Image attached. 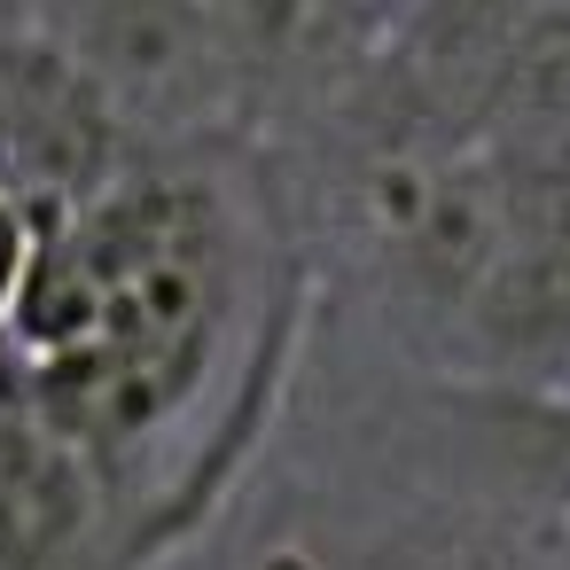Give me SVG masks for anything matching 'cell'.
<instances>
[{
  "instance_id": "1",
  "label": "cell",
  "mask_w": 570,
  "mask_h": 570,
  "mask_svg": "<svg viewBox=\"0 0 570 570\" xmlns=\"http://www.w3.org/2000/svg\"><path fill=\"white\" fill-rule=\"evenodd\" d=\"M250 141L141 149L32 258L0 375L118 492L149 570L180 562L274 445L313 258Z\"/></svg>"
},
{
  "instance_id": "2",
  "label": "cell",
  "mask_w": 570,
  "mask_h": 570,
  "mask_svg": "<svg viewBox=\"0 0 570 570\" xmlns=\"http://www.w3.org/2000/svg\"><path fill=\"white\" fill-rule=\"evenodd\" d=\"M17 17L79 63V79L102 95L134 149L243 141L235 79L204 0H24Z\"/></svg>"
},
{
  "instance_id": "3",
  "label": "cell",
  "mask_w": 570,
  "mask_h": 570,
  "mask_svg": "<svg viewBox=\"0 0 570 570\" xmlns=\"http://www.w3.org/2000/svg\"><path fill=\"white\" fill-rule=\"evenodd\" d=\"M204 17L227 56L235 126L250 149H274L289 126H321L383 56V17L367 0H204Z\"/></svg>"
},
{
  "instance_id": "4",
  "label": "cell",
  "mask_w": 570,
  "mask_h": 570,
  "mask_svg": "<svg viewBox=\"0 0 570 570\" xmlns=\"http://www.w3.org/2000/svg\"><path fill=\"white\" fill-rule=\"evenodd\" d=\"M141 149L79 79V63L24 17L0 24V188L63 219L102 196Z\"/></svg>"
},
{
  "instance_id": "5",
  "label": "cell",
  "mask_w": 570,
  "mask_h": 570,
  "mask_svg": "<svg viewBox=\"0 0 570 570\" xmlns=\"http://www.w3.org/2000/svg\"><path fill=\"white\" fill-rule=\"evenodd\" d=\"M0 570H149L110 476L0 375Z\"/></svg>"
},
{
  "instance_id": "6",
  "label": "cell",
  "mask_w": 570,
  "mask_h": 570,
  "mask_svg": "<svg viewBox=\"0 0 570 570\" xmlns=\"http://www.w3.org/2000/svg\"><path fill=\"white\" fill-rule=\"evenodd\" d=\"M48 227H56L48 212H32L24 196L0 188V336H9V321H17V297H24V282H32V258H40Z\"/></svg>"
}]
</instances>
